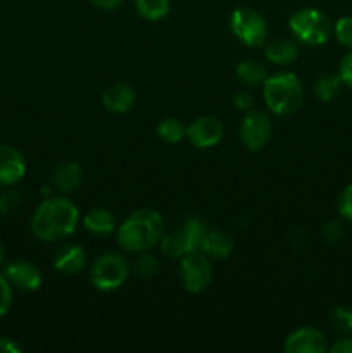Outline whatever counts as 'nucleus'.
I'll list each match as a JSON object with an SVG mask.
<instances>
[{"mask_svg": "<svg viewBox=\"0 0 352 353\" xmlns=\"http://www.w3.org/2000/svg\"><path fill=\"white\" fill-rule=\"evenodd\" d=\"M78 207L64 196H48L31 217V233L41 241H61L71 236L78 226Z\"/></svg>", "mask_w": 352, "mask_h": 353, "instance_id": "obj_1", "label": "nucleus"}, {"mask_svg": "<svg viewBox=\"0 0 352 353\" xmlns=\"http://www.w3.org/2000/svg\"><path fill=\"white\" fill-rule=\"evenodd\" d=\"M164 234V219L154 209L131 212L117 228V245L124 252L141 254L159 243Z\"/></svg>", "mask_w": 352, "mask_h": 353, "instance_id": "obj_2", "label": "nucleus"}, {"mask_svg": "<svg viewBox=\"0 0 352 353\" xmlns=\"http://www.w3.org/2000/svg\"><path fill=\"white\" fill-rule=\"evenodd\" d=\"M264 102L276 116H290L302 105L304 88L293 72H276L268 76L262 85Z\"/></svg>", "mask_w": 352, "mask_h": 353, "instance_id": "obj_3", "label": "nucleus"}, {"mask_svg": "<svg viewBox=\"0 0 352 353\" xmlns=\"http://www.w3.org/2000/svg\"><path fill=\"white\" fill-rule=\"evenodd\" d=\"M289 26L297 40L311 45V47L326 43L331 30H333L330 17L321 10L313 9V7H306V9L293 12L289 21Z\"/></svg>", "mask_w": 352, "mask_h": 353, "instance_id": "obj_4", "label": "nucleus"}, {"mask_svg": "<svg viewBox=\"0 0 352 353\" xmlns=\"http://www.w3.org/2000/svg\"><path fill=\"white\" fill-rule=\"evenodd\" d=\"M130 264L119 254H104L90 269V281L100 292H114L126 283Z\"/></svg>", "mask_w": 352, "mask_h": 353, "instance_id": "obj_5", "label": "nucleus"}, {"mask_svg": "<svg viewBox=\"0 0 352 353\" xmlns=\"http://www.w3.org/2000/svg\"><path fill=\"white\" fill-rule=\"evenodd\" d=\"M230 28L247 47L259 48L268 40V23L252 7H237L230 16Z\"/></svg>", "mask_w": 352, "mask_h": 353, "instance_id": "obj_6", "label": "nucleus"}, {"mask_svg": "<svg viewBox=\"0 0 352 353\" xmlns=\"http://www.w3.org/2000/svg\"><path fill=\"white\" fill-rule=\"evenodd\" d=\"M179 276H182L183 288L190 293H200L211 285L213 268L209 259L204 257L200 252L186 254L179 259Z\"/></svg>", "mask_w": 352, "mask_h": 353, "instance_id": "obj_7", "label": "nucleus"}, {"mask_svg": "<svg viewBox=\"0 0 352 353\" xmlns=\"http://www.w3.org/2000/svg\"><path fill=\"white\" fill-rule=\"evenodd\" d=\"M240 140L251 152H259L268 145L273 134V124L268 114L261 110H248L240 123Z\"/></svg>", "mask_w": 352, "mask_h": 353, "instance_id": "obj_8", "label": "nucleus"}, {"mask_svg": "<svg viewBox=\"0 0 352 353\" xmlns=\"http://www.w3.org/2000/svg\"><path fill=\"white\" fill-rule=\"evenodd\" d=\"M224 128L217 117L202 116L186 126V138L197 148H211L223 140Z\"/></svg>", "mask_w": 352, "mask_h": 353, "instance_id": "obj_9", "label": "nucleus"}, {"mask_svg": "<svg viewBox=\"0 0 352 353\" xmlns=\"http://www.w3.org/2000/svg\"><path fill=\"white\" fill-rule=\"evenodd\" d=\"M3 276L21 292H37L41 286V272L28 261H14L3 268Z\"/></svg>", "mask_w": 352, "mask_h": 353, "instance_id": "obj_10", "label": "nucleus"}, {"mask_svg": "<svg viewBox=\"0 0 352 353\" xmlns=\"http://www.w3.org/2000/svg\"><path fill=\"white\" fill-rule=\"evenodd\" d=\"M26 174V161L17 148L0 143V186H14Z\"/></svg>", "mask_w": 352, "mask_h": 353, "instance_id": "obj_11", "label": "nucleus"}, {"mask_svg": "<svg viewBox=\"0 0 352 353\" xmlns=\"http://www.w3.org/2000/svg\"><path fill=\"white\" fill-rule=\"evenodd\" d=\"M285 352L289 353H323L326 352V338L314 327H300L286 336Z\"/></svg>", "mask_w": 352, "mask_h": 353, "instance_id": "obj_12", "label": "nucleus"}, {"mask_svg": "<svg viewBox=\"0 0 352 353\" xmlns=\"http://www.w3.org/2000/svg\"><path fill=\"white\" fill-rule=\"evenodd\" d=\"M207 230L206 224L199 217H188L185 223L182 224L178 231L175 233L176 240H178L182 254H193V252H202L204 238H206Z\"/></svg>", "mask_w": 352, "mask_h": 353, "instance_id": "obj_13", "label": "nucleus"}, {"mask_svg": "<svg viewBox=\"0 0 352 353\" xmlns=\"http://www.w3.org/2000/svg\"><path fill=\"white\" fill-rule=\"evenodd\" d=\"M135 90L128 83H114L102 93V103L114 114H124L135 105Z\"/></svg>", "mask_w": 352, "mask_h": 353, "instance_id": "obj_14", "label": "nucleus"}, {"mask_svg": "<svg viewBox=\"0 0 352 353\" xmlns=\"http://www.w3.org/2000/svg\"><path fill=\"white\" fill-rule=\"evenodd\" d=\"M83 169L76 162H62L52 172V186L55 192L68 195V193L76 192L81 185Z\"/></svg>", "mask_w": 352, "mask_h": 353, "instance_id": "obj_15", "label": "nucleus"}, {"mask_svg": "<svg viewBox=\"0 0 352 353\" xmlns=\"http://www.w3.org/2000/svg\"><path fill=\"white\" fill-rule=\"evenodd\" d=\"M86 265V254L78 245H66L55 254L54 269L61 274H78L85 269Z\"/></svg>", "mask_w": 352, "mask_h": 353, "instance_id": "obj_16", "label": "nucleus"}, {"mask_svg": "<svg viewBox=\"0 0 352 353\" xmlns=\"http://www.w3.org/2000/svg\"><path fill=\"white\" fill-rule=\"evenodd\" d=\"M83 226L95 236H107L116 230V217L110 210L97 207V209H90L83 216Z\"/></svg>", "mask_w": 352, "mask_h": 353, "instance_id": "obj_17", "label": "nucleus"}, {"mask_svg": "<svg viewBox=\"0 0 352 353\" xmlns=\"http://www.w3.org/2000/svg\"><path fill=\"white\" fill-rule=\"evenodd\" d=\"M202 252L209 259L223 261V259L230 257V254L233 252V238L226 231H207L206 238H204Z\"/></svg>", "mask_w": 352, "mask_h": 353, "instance_id": "obj_18", "label": "nucleus"}, {"mask_svg": "<svg viewBox=\"0 0 352 353\" xmlns=\"http://www.w3.org/2000/svg\"><path fill=\"white\" fill-rule=\"evenodd\" d=\"M297 57H299V47L290 38H275L266 47V59L273 62V64H292V62L297 61Z\"/></svg>", "mask_w": 352, "mask_h": 353, "instance_id": "obj_19", "label": "nucleus"}, {"mask_svg": "<svg viewBox=\"0 0 352 353\" xmlns=\"http://www.w3.org/2000/svg\"><path fill=\"white\" fill-rule=\"evenodd\" d=\"M237 78L245 86H259L264 85L268 72L262 64L255 61H242L237 65Z\"/></svg>", "mask_w": 352, "mask_h": 353, "instance_id": "obj_20", "label": "nucleus"}, {"mask_svg": "<svg viewBox=\"0 0 352 353\" xmlns=\"http://www.w3.org/2000/svg\"><path fill=\"white\" fill-rule=\"evenodd\" d=\"M342 85L344 83H342L338 72L337 74L335 72H326V74H321L316 79V83H314V93H316V97L321 102H330V100H333L338 95Z\"/></svg>", "mask_w": 352, "mask_h": 353, "instance_id": "obj_21", "label": "nucleus"}, {"mask_svg": "<svg viewBox=\"0 0 352 353\" xmlns=\"http://www.w3.org/2000/svg\"><path fill=\"white\" fill-rule=\"evenodd\" d=\"M169 0H135V9L144 19L161 21L169 12Z\"/></svg>", "mask_w": 352, "mask_h": 353, "instance_id": "obj_22", "label": "nucleus"}, {"mask_svg": "<svg viewBox=\"0 0 352 353\" xmlns=\"http://www.w3.org/2000/svg\"><path fill=\"white\" fill-rule=\"evenodd\" d=\"M157 137L166 143H178L186 137V128L183 126L182 121L175 119V117H168V119L159 123Z\"/></svg>", "mask_w": 352, "mask_h": 353, "instance_id": "obj_23", "label": "nucleus"}, {"mask_svg": "<svg viewBox=\"0 0 352 353\" xmlns=\"http://www.w3.org/2000/svg\"><path fill=\"white\" fill-rule=\"evenodd\" d=\"M330 323L340 333H352V309L335 307L330 314Z\"/></svg>", "mask_w": 352, "mask_h": 353, "instance_id": "obj_24", "label": "nucleus"}, {"mask_svg": "<svg viewBox=\"0 0 352 353\" xmlns=\"http://www.w3.org/2000/svg\"><path fill=\"white\" fill-rule=\"evenodd\" d=\"M133 268L135 272L138 276H141V278H152V276H155L159 272V261L154 255L144 254L135 261Z\"/></svg>", "mask_w": 352, "mask_h": 353, "instance_id": "obj_25", "label": "nucleus"}, {"mask_svg": "<svg viewBox=\"0 0 352 353\" xmlns=\"http://www.w3.org/2000/svg\"><path fill=\"white\" fill-rule=\"evenodd\" d=\"M335 37L338 43L352 50V16H344L335 23Z\"/></svg>", "mask_w": 352, "mask_h": 353, "instance_id": "obj_26", "label": "nucleus"}, {"mask_svg": "<svg viewBox=\"0 0 352 353\" xmlns=\"http://www.w3.org/2000/svg\"><path fill=\"white\" fill-rule=\"evenodd\" d=\"M10 305H12V285L0 274V319L7 316Z\"/></svg>", "mask_w": 352, "mask_h": 353, "instance_id": "obj_27", "label": "nucleus"}, {"mask_svg": "<svg viewBox=\"0 0 352 353\" xmlns=\"http://www.w3.org/2000/svg\"><path fill=\"white\" fill-rule=\"evenodd\" d=\"M21 205V195L17 192H6L0 195V214L9 216L14 214Z\"/></svg>", "mask_w": 352, "mask_h": 353, "instance_id": "obj_28", "label": "nucleus"}, {"mask_svg": "<svg viewBox=\"0 0 352 353\" xmlns=\"http://www.w3.org/2000/svg\"><path fill=\"white\" fill-rule=\"evenodd\" d=\"M338 214L344 219L352 221V185H347L338 196Z\"/></svg>", "mask_w": 352, "mask_h": 353, "instance_id": "obj_29", "label": "nucleus"}, {"mask_svg": "<svg viewBox=\"0 0 352 353\" xmlns=\"http://www.w3.org/2000/svg\"><path fill=\"white\" fill-rule=\"evenodd\" d=\"M342 236H344V228H342V224L338 221H330V223H326L323 226V238L326 243H338L342 240Z\"/></svg>", "mask_w": 352, "mask_h": 353, "instance_id": "obj_30", "label": "nucleus"}, {"mask_svg": "<svg viewBox=\"0 0 352 353\" xmlns=\"http://www.w3.org/2000/svg\"><path fill=\"white\" fill-rule=\"evenodd\" d=\"M338 76H340L342 83L352 90V50L342 57L340 68H338Z\"/></svg>", "mask_w": 352, "mask_h": 353, "instance_id": "obj_31", "label": "nucleus"}, {"mask_svg": "<svg viewBox=\"0 0 352 353\" xmlns=\"http://www.w3.org/2000/svg\"><path fill=\"white\" fill-rule=\"evenodd\" d=\"M233 103L238 110L242 112H248L254 107V97L248 92H237L233 97Z\"/></svg>", "mask_w": 352, "mask_h": 353, "instance_id": "obj_32", "label": "nucleus"}, {"mask_svg": "<svg viewBox=\"0 0 352 353\" xmlns=\"http://www.w3.org/2000/svg\"><path fill=\"white\" fill-rule=\"evenodd\" d=\"M21 347L12 338L0 336V353H19Z\"/></svg>", "mask_w": 352, "mask_h": 353, "instance_id": "obj_33", "label": "nucleus"}, {"mask_svg": "<svg viewBox=\"0 0 352 353\" xmlns=\"http://www.w3.org/2000/svg\"><path fill=\"white\" fill-rule=\"evenodd\" d=\"M88 2L102 10H114L123 3V0H88Z\"/></svg>", "mask_w": 352, "mask_h": 353, "instance_id": "obj_34", "label": "nucleus"}, {"mask_svg": "<svg viewBox=\"0 0 352 353\" xmlns=\"http://www.w3.org/2000/svg\"><path fill=\"white\" fill-rule=\"evenodd\" d=\"M330 352L333 353H352V338H344V340H338L333 347L330 348Z\"/></svg>", "mask_w": 352, "mask_h": 353, "instance_id": "obj_35", "label": "nucleus"}, {"mask_svg": "<svg viewBox=\"0 0 352 353\" xmlns=\"http://www.w3.org/2000/svg\"><path fill=\"white\" fill-rule=\"evenodd\" d=\"M3 259H6V248H3L2 241H0V268L3 265Z\"/></svg>", "mask_w": 352, "mask_h": 353, "instance_id": "obj_36", "label": "nucleus"}]
</instances>
